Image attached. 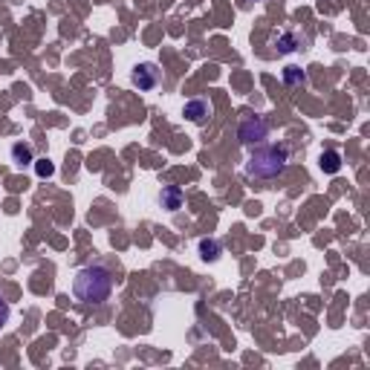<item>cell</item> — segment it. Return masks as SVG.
<instances>
[{"label": "cell", "mask_w": 370, "mask_h": 370, "mask_svg": "<svg viewBox=\"0 0 370 370\" xmlns=\"http://www.w3.org/2000/svg\"><path fill=\"white\" fill-rule=\"evenodd\" d=\"M35 174L41 177V180H49L52 174H56V165H52L47 156H44V160H35Z\"/></svg>", "instance_id": "12"}, {"label": "cell", "mask_w": 370, "mask_h": 370, "mask_svg": "<svg viewBox=\"0 0 370 370\" xmlns=\"http://www.w3.org/2000/svg\"><path fill=\"white\" fill-rule=\"evenodd\" d=\"M9 321V304L3 301V298H0V327H3Z\"/></svg>", "instance_id": "13"}, {"label": "cell", "mask_w": 370, "mask_h": 370, "mask_svg": "<svg viewBox=\"0 0 370 370\" xmlns=\"http://www.w3.org/2000/svg\"><path fill=\"white\" fill-rule=\"evenodd\" d=\"M12 162H15V165H29V162H35L29 145H26V142L12 145Z\"/></svg>", "instance_id": "8"}, {"label": "cell", "mask_w": 370, "mask_h": 370, "mask_svg": "<svg viewBox=\"0 0 370 370\" xmlns=\"http://www.w3.org/2000/svg\"><path fill=\"white\" fill-rule=\"evenodd\" d=\"M284 84L286 87H304L307 84V75H304L301 67H286L284 70Z\"/></svg>", "instance_id": "10"}, {"label": "cell", "mask_w": 370, "mask_h": 370, "mask_svg": "<svg viewBox=\"0 0 370 370\" xmlns=\"http://www.w3.org/2000/svg\"><path fill=\"white\" fill-rule=\"evenodd\" d=\"M220 252H223V246L214 241V237H203V241H200V255H203V260H217Z\"/></svg>", "instance_id": "9"}, {"label": "cell", "mask_w": 370, "mask_h": 370, "mask_svg": "<svg viewBox=\"0 0 370 370\" xmlns=\"http://www.w3.org/2000/svg\"><path fill=\"white\" fill-rule=\"evenodd\" d=\"M289 162V148L286 145H267V148H258L249 156L246 171L258 180H275L284 174V168Z\"/></svg>", "instance_id": "2"}, {"label": "cell", "mask_w": 370, "mask_h": 370, "mask_svg": "<svg viewBox=\"0 0 370 370\" xmlns=\"http://www.w3.org/2000/svg\"><path fill=\"white\" fill-rule=\"evenodd\" d=\"M319 165H321L324 174H338V171H341V153L338 151H324Z\"/></svg>", "instance_id": "7"}, {"label": "cell", "mask_w": 370, "mask_h": 370, "mask_svg": "<svg viewBox=\"0 0 370 370\" xmlns=\"http://www.w3.org/2000/svg\"><path fill=\"white\" fill-rule=\"evenodd\" d=\"M267 134H269V125L263 122L260 116H255V113L243 116L241 130H237V136H241L243 145H260L263 139H267Z\"/></svg>", "instance_id": "3"}, {"label": "cell", "mask_w": 370, "mask_h": 370, "mask_svg": "<svg viewBox=\"0 0 370 370\" xmlns=\"http://www.w3.org/2000/svg\"><path fill=\"white\" fill-rule=\"evenodd\" d=\"M160 203L168 211H177L182 206V188H180V185H165L162 194H160Z\"/></svg>", "instance_id": "6"}, {"label": "cell", "mask_w": 370, "mask_h": 370, "mask_svg": "<svg viewBox=\"0 0 370 370\" xmlns=\"http://www.w3.org/2000/svg\"><path fill=\"white\" fill-rule=\"evenodd\" d=\"M182 116L188 119V122H194V125H203V122H208V116H211V101L208 99H191V101H185Z\"/></svg>", "instance_id": "5"}, {"label": "cell", "mask_w": 370, "mask_h": 370, "mask_svg": "<svg viewBox=\"0 0 370 370\" xmlns=\"http://www.w3.org/2000/svg\"><path fill=\"white\" fill-rule=\"evenodd\" d=\"M130 78H134V84H136L139 90L148 92V90H153L156 84L162 82V70L156 67V64H139V67L134 70V75H130Z\"/></svg>", "instance_id": "4"}, {"label": "cell", "mask_w": 370, "mask_h": 370, "mask_svg": "<svg viewBox=\"0 0 370 370\" xmlns=\"http://www.w3.org/2000/svg\"><path fill=\"white\" fill-rule=\"evenodd\" d=\"M295 47H298V38L293 32H281V35L275 38V49L278 52H293Z\"/></svg>", "instance_id": "11"}, {"label": "cell", "mask_w": 370, "mask_h": 370, "mask_svg": "<svg viewBox=\"0 0 370 370\" xmlns=\"http://www.w3.org/2000/svg\"><path fill=\"white\" fill-rule=\"evenodd\" d=\"M113 293V275L104 267H84L75 272L73 295L82 304H104Z\"/></svg>", "instance_id": "1"}]
</instances>
